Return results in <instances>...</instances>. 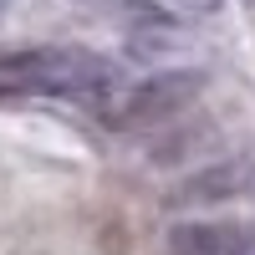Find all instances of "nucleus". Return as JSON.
I'll return each mask as SVG.
<instances>
[{"mask_svg":"<svg viewBox=\"0 0 255 255\" xmlns=\"http://www.w3.org/2000/svg\"><path fill=\"white\" fill-rule=\"evenodd\" d=\"M0 72L26 82V87H36V92L77 97V102H87L97 118L108 113V102L128 87L113 61L87 51V46H20V51L0 56Z\"/></svg>","mask_w":255,"mask_h":255,"instance_id":"obj_1","label":"nucleus"},{"mask_svg":"<svg viewBox=\"0 0 255 255\" xmlns=\"http://www.w3.org/2000/svg\"><path fill=\"white\" fill-rule=\"evenodd\" d=\"M204 87V72L199 67H153L143 82H128V87L108 102L102 123L108 128H123V133H158V128L179 123L184 108L199 97Z\"/></svg>","mask_w":255,"mask_h":255,"instance_id":"obj_2","label":"nucleus"},{"mask_svg":"<svg viewBox=\"0 0 255 255\" xmlns=\"http://www.w3.org/2000/svg\"><path fill=\"white\" fill-rule=\"evenodd\" d=\"M255 194V158L250 153H225V158H209L163 194V204H179V209H215L230 199H245Z\"/></svg>","mask_w":255,"mask_h":255,"instance_id":"obj_3","label":"nucleus"},{"mask_svg":"<svg viewBox=\"0 0 255 255\" xmlns=\"http://www.w3.org/2000/svg\"><path fill=\"white\" fill-rule=\"evenodd\" d=\"M168 255H255V230L230 220H179L168 225Z\"/></svg>","mask_w":255,"mask_h":255,"instance_id":"obj_4","label":"nucleus"},{"mask_svg":"<svg viewBox=\"0 0 255 255\" xmlns=\"http://www.w3.org/2000/svg\"><path fill=\"white\" fill-rule=\"evenodd\" d=\"M209 143H215L209 118H179V123L158 128V133H148L143 158H148V168H179V163H194V153H204Z\"/></svg>","mask_w":255,"mask_h":255,"instance_id":"obj_5","label":"nucleus"},{"mask_svg":"<svg viewBox=\"0 0 255 255\" xmlns=\"http://www.w3.org/2000/svg\"><path fill=\"white\" fill-rule=\"evenodd\" d=\"M77 5H87L97 15H118L133 31H174V15H168V5H158V0H77Z\"/></svg>","mask_w":255,"mask_h":255,"instance_id":"obj_6","label":"nucleus"},{"mask_svg":"<svg viewBox=\"0 0 255 255\" xmlns=\"http://www.w3.org/2000/svg\"><path fill=\"white\" fill-rule=\"evenodd\" d=\"M179 15H189V20H209V15H220L225 10V0H168Z\"/></svg>","mask_w":255,"mask_h":255,"instance_id":"obj_7","label":"nucleus"},{"mask_svg":"<svg viewBox=\"0 0 255 255\" xmlns=\"http://www.w3.org/2000/svg\"><path fill=\"white\" fill-rule=\"evenodd\" d=\"M10 5H15V0H0V20H5V15H10Z\"/></svg>","mask_w":255,"mask_h":255,"instance_id":"obj_8","label":"nucleus"}]
</instances>
